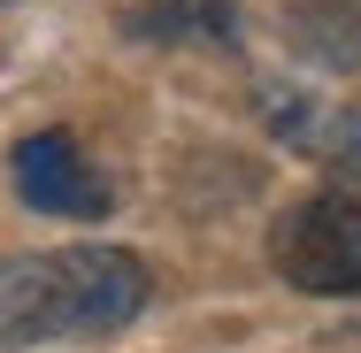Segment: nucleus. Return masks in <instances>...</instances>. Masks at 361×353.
I'll use <instances>...</instances> for the list:
<instances>
[{
	"label": "nucleus",
	"instance_id": "4",
	"mask_svg": "<svg viewBox=\"0 0 361 353\" xmlns=\"http://www.w3.org/2000/svg\"><path fill=\"white\" fill-rule=\"evenodd\" d=\"M285 31H292V47L307 62L361 70V0H292Z\"/></svg>",
	"mask_w": 361,
	"mask_h": 353
},
{
	"label": "nucleus",
	"instance_id": "6",
	"mask_svg": "<svg viewBox=\"0 0 361 353\" xmlns=\"http://www.w3.org/2000/svg\"><path fill=\"white\" fill-rule=\"evenodd\" d=\"M331 154H338V161H346V169L361 177V100L346 108V116H338V123H331Z\"/></svg>",
	"mask_w": 361,
	"mask_h": 353
},
{
	"label": "nucleus",
	"instance_id": "1",
	"mask_svg": "<svg viewBox=\"0 0 361 353\" xmlns=\"http://www.w3.org/2000/svg\"><path fill=\"white\" fill-rule=\"evenodd\" d=\"M154 277L123 246H54V254H8L0 261V353L54 346V338H108L139 323Z\"/></svg>",
	"mask_w": 361,
	"mask_h": 353
},
{
	"label": "nucleus",
	"instance_id": "5",
	"mask_svg": "<svg viewBox=\"0 0 361 353\" xmlns=\"http://www.w3.org/2000/svg\"><path fill=\"white\" fill-rule=\"evenodd\" d=\"M131 31L139 39H177V31H216V39H231L238 31V8L231 0H154L146 16H131Z\"/></svg>",
	"mask_w": 361,
	"mask_h": 353
},
{
	"label": "nucleus",
	"instance_id": "2",
	"mask_svg": "<svg viewBox=\"0 0 361 353\" xmlns=\"http://www.w3.org/2000/svg\"><path fill=\"white\" fill-rule=\"evenodd\" d=\"M269 254H277L285 284L315 292V299L361 292V177H338V185L307 192L300 208H285Z\"/></svg>",
	"mask_w": 361,
	"mask_h": 353
},
{
	"label": "nucleus",
	"instance_id": "3",
	"mask_svg": "<svg viewBox=\"0 0 361 353\" xmlns=\"http://www.w3.org/2000/svg\"><path fill=\"white\" fill-rule=\"evenodd\" d=\"M8 177H16V200H23V208L62 215V223H100V215L116 208L108 177L85 161V146H77L70 131H31V139H16Z\"/></svg>",
	"mask_w": 361,
	"mask_h": 353
}]
</instances>
